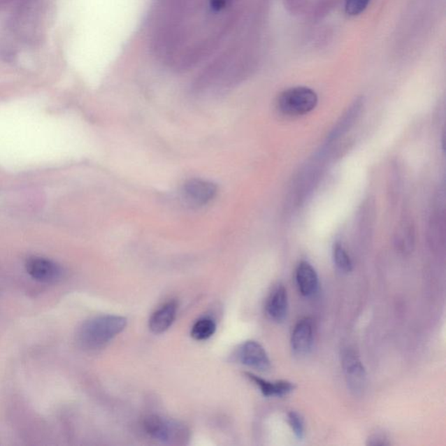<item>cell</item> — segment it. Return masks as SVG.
<instances>
[{"label":"cell","instance_id":"cell-11","mask_svg":"<svg viewBox=\"0 0 446 446\" xmlns=\"http://www.w3.org/2000/svg\"><path fill=\"white\" fill-rule=\"evenodd\" d=\"M296 278L299 292L304 296H313L318 289V275L312 265L302 261L296 268Z\"/></svg>","mask_w":446,"mask_h":446},{"label":"cell","instance_id":"cell-9","mask_svg":"<svg viewBox=\"0 0 446 446\" xmlns=\"http://www.w3.org/2000/svg\"><path fill=\"white\" fill-rule=\"evenodd\" d=\"M288 294L285 287L279 285L273 290L266 303V312L272 320L281 323L288 315Z\"/></svg>","mask_w":446,"mask_h":446},{"label":"cell","instance_id":"cell-7","mask_svg":"<svg viewBox=\"0 0 446 446\" xmlns=\"http://www.w3.org/2000/svg\"><path fill=\"white\" fill-rule=\"evenodd\" d=\"M237 357L244 366L261 371L271 370V362L266 350L259 343L247 341L240 345Z\"/></svg>","mask_w":446,"mask_h":446},{"label":"cell","instance_id":"cell-10","mask_svg":"<svg viewBox=\"0 0 446 446\" xmlns=\"http://www.w3.org/2000/svg\"><path fill=\"white\" fill-rule=\"evenodd\" d=\"M177 303L175 301L164 304L152 315L150 319V329L154 334H161L172 326L175 320Z\"/></svg>","mask_w":446,"mask_h":446},{"label":"cell","instance_id":"cell-13","mask_svg":"<svg viewBox=\"0 0 446 446\" xmlns=\"http://www.w3.org/2000/svg\"><path fill=\"white\" fill-rule=\"evenodd\" d=\"M362 100H357L352 107L348 109V111L345 113V116L340 120V122L336 124L333 130L331 131L329 139L334 140L338 138L341 134H345L347 130L352 126L355 120L359 117L361 108L363 106Z\"/></svg>","mask_w":446,"mask_h":446},{"label":"cell","instance_id":"cell-12","mask_svg":"<svg viewBox=\"0 0 446 446\" xmlns=\"http://www.w3.org/2000/svg\"><path fill=\"white\" fill-rule=\"evenodd\" d=\"M246 377L257 385L265 396H283L289 394L295 390V384L292 382L280 380L271 382L264 380L253 373H246Z\"/></svg>","mask_w":446,"mask_h":446},{"label":"cell","instance_id":"cell-15","mask_svg":"<svg viewBox=\"0 0 446 446\" xmlns=\"http://www.w3.org/2000/svg\"><path fill=\"white\" fill-rule=\"evenodd\" d=\"M333 259L336 266L338 270L345 273H349L352 271V261L346 250L340 243H336L333 247Z\"/></svg>","mask_w":446,"mask_h":446},{"label":"cell","instance_id":"cell-19","mask_svg":"<svg viewBox=\"0 0 446 446\" xmlns=\"http://www.w3.org/2000/svg\"><path fill=\"white\" fill-rule=\"evenodd\" d=\"M228 0H210V9L213 12H220L221 10L224 8Z\"/></svg>","mask_w":446,"mask_h":446},{"label":"cell","instance_id":"cell-1","mask_svg":"<svg viewBox=\"0 0 446 446\" xmlns=\"http://www.w3.org/2000/svg\"><path fill=\"white\" fill-rule=\"evenodd\" d=\"M127 324L125 317L115 315L94 317L80 327L78 340L84 349H101L116 336L122 333L125 330Z\"/></svg>","mask_w":446,"mask_h":446},{"label":"cell","instance_id":"cell-14","mask_svg":"<svg viewBox=\"0 0 446 446\" xmlns=\"http://www.w3.org/2000/svg\"><path fill=\"white\" fill-rule=\"evenodd\" d=\"M215 330H217V325L213 320L207 317L201 318L193 325L191 336L198 341H203L210 338L215 334Z\"/></svg>","mask_w":446,"mask_h":446},{"label":"cell","instance_id":"cell-17","mask_svg":"<svg viewBox=\"0 0 446 446\" xmlns=\"http://www.w3.org/2000/svg\"><path fill=\"white\" fill-rule=\"evenodd\" d=\"M371 0H346L345 13L350 16H357L367 8Z\"/></svg>","mask_w":446,"mask_h":446},{"label":"cell","instance_id":"cell-4","mask_svg":"<svg viewBox=\"0 0 446 446\" xmlns=\"http://www.w3.org/2000/svg\"><path fill=\"white\" fill-rule=\"evenodd\" d=\"M341 362L347 384L355 394H362L367 385V373L362 361L354 350L347 349L341 354Z\"/></svg>","mask_w":446,"mask_h":446},{"label":"cell","instance_id":"cell-2","mask_svg":"<svg viewBox=\"0 0 446 446\" xmlns=\"http://www.w3.org/2000/svg\"><path fill=\"white\" fill-rule=\"evenodd\" d=\"M318 102L316 92L306 87L289 88L280 95L279 111L285 115L299 116L314 110Z\"/></svg>","mask_w":446,"mask_h":446},{"label":"cell","instance_id":"cell-8","mask_svg":"<svg viewBox=\"0 0 446 446\" xmlns=\"http://www.w3.org/2000/svg\"><path fill=\"white\" fill-rule=\"evenodd\" d=\"M313 343L314 327L312 321L310 318H303L294 328L292 340H290L292 352L296 356H306L312 349Z\"/></svg>","mask_w":446,"mask_h":446},{"label":"cell","instance_id":"cell-5","mask_svg":"<svg viewBox=\"0 0 446 446\" xmlns=\"http://www.w3.org/2000/svg\"><path fill=\"white\" fill-rule=\"evenodd\" d=\"M182 194L187 203L194 206H203L215 199L217 187L210 180L192 179L184 184Z\"/></svg>","mask_w":446,"mask_h":446},{"label":"cell","instance_id":"cell-16","mask_svg":"<svg viewBox=\"0 0 446 446\" xmlns=\"http://www.w3.org/2000/svg\"><path fill=\"white\" fill-rule=\"evenodd\" d=\"M288 423L295 436L298 440H303L305 436V423L301 414L296 412H289Z\"/></svg>","mask_w":446,"mask_h":446},{"label":"cell","instance_id":"cell-18","mask_svg":"<svg viewBox=\"0 0 446 446\" xmlns=\"http://www.w3.org/2000/svg\"><path fill=\"white\" fill-rule=\"evenodd\" d=\"M368 445H390V442L388 441V438L384 434H373V436L368 440Z\"/></svg>","mask_w":446,"mask_h":446},{"label":"cell","instance_id":"cell-3","mask_svg":"<svg viewBox=\"0 0 446 446\" xmlns=\"http://www.w3.org/2000/svg\"><path fill=\"white\" fill-rule=\"evenodd\" d=\"M143 428L151 438L162 443L183 444L187 438V431L182 424L158 415L145 417Z\"/></svg>","mask_w":446,"mask_h":446},{"label":"cell","instance_id":"cell-6","mask_svg":"<svg viewBox=\"0 0 446 446\" xmlns=\"http://www.w3.org/2000/svg\"><path fill=\"white\" fill-rule=\"evenodd\" d=\"M26 268L30 277L43 283H54L62 277V268L48 258L34 257L27 261Z\"/></svg>","mask_w":446,"mask_h":446}]
</instances>
